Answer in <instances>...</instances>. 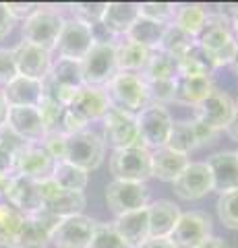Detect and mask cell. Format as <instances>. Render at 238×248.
I'll return each instance as SVG.
<instances>
[{"label":"cell","instance_id":"obj_1","mask_svg":"<svg viewBox=\"0 0 238 248\" xmlns=\"http://www.w3.org/2000/svg\"><path fill=\"white\" fill-rule=\"evenodd\" d=\"M197 44L213 58L218 68L232 64V58L238 48V40L232 33V27H230L224 13H209L203 31L197 37Z\"/></svg>","mask_w":238,"mask_h":248},{"label":"cell","instance_id":"obj_2","mask_svg":"<svg viewBox=\"0 0 238 248\" xmlns=\"http://www.w3.org/2000/svg\"><path fill=\"white\" fill-rule=\"evenodd\" d=\"M104 89L108 93L110 106L125 110L128 114H139L143 108H147L151 104L147 83H145L143 75H137V73L118 71Z\"/></svg>","mask_w":238,"mask_h":248},{"label":"cell","instance_id":"obj_3","mask_svg":"<svg viewBox=\"0 0 238 248\" xmlns=\"http://www.w3.org/2000/svg\"><path fill=\"white\" fill-rule=\"evenodd\" d=\"M106 159V143L99 133L94 128H85L81 133L66 135V155L64 161L73 164L77 168L94 172Z\"/></svg>","mask_w":238,"mask_h":248},{"label":"cell","instance_id":"obj_4","mask_svg":"<svg viewBox=\"0 0 238 248\" xmlns=\"http://www.w3.org/2000/svg\"><path fill=\"white\" fill-rule=\"evenodd\" d=\"M64 25V17L54 9L48 6H37V9L23 21V42L40 46L54 54V46L60 35V29Z\"/></svg>","mask_w":238,"mask_h":248},{"label":"cell","instance_id":"obj_5","mask_svg":"<svg viewBox=\"0 0 238 248\" xmlns=\"http://www.w3.org/2000/svg\"><path fill=\"white\" fill-rule=\"evenodd\" d=\"M99 135H102L106 147L110 145L114 151L130 149V147H143L135 114L118 110L114 106H110V110L102 118V133Z\"/></svg>","mask_w":238,"mask_h":248},{"label":"cell","instance_id":"obj_6","mask_svg":"<svg viewBox=\"0 0 238 248\" xmlns=\"http://www.w3.org/2000/svg\"><path fill=\"white\" fill-rule=\"evenodd\" d=\"M137 118V128H139L141 145L147 151L162 149L168 143L172 130V114L168 112L166 106L149 104L147 108H143L139 114H135Z\"/></svg>","mask_w":238,"mask_h":248},{"label":"cell","instance_id":"obj_7","mask_svg":"<svg viewBox=\"0 0 238 248\" xmlns=\"http://www.w3.org/2000/svg\"><path fill=\"white\" fill-rule=\"evenodd\" d=\"M79 64H81L83 85L106 87L112 77L118 73L116 44H94Z\"/></svg>","mask_w":238,"mask_h":248},{"label":"cell","instance_id":"obj_8","mask_svg":"<svg viewBox=\"0 0 238 248\" xmlns=\"http://www.w3.org/2000/svg\"><path fill=\"white\" fill-rule=\"evenodd\" d=\"M110 174L114 176V180L145 184L151 178V151H147L145 147L112 151Z\"/></svg>","mask_w":238,"mask_h":248},{"label":"cell","instance_id":"obj_9","mask_svg":"<svg viewBox=\"0 0 238 248\" xmlns=\"http://www.w3.org/2000/svg\"><path fill=\"white\" fill-rule=\"evenodd\" d=\"M149 203H151V199H149L147 184L112 180L106 186V205H108V209L116 217L145 209Z\"/></svg>","mask_w":238,"mask_h":248},{"label":"cell","instance_id":"obj_10","mask_svg":"<svg viewBox=\"0 0 238 248\" xmlns=\"http://www.w3.org/2000/svg\"><path fill=\"white\" fill-rule=\"evenodd\" d=\"M54 166H56V161L50 157L48 151H46L40 143H27L13 157L11 174L29 178V180H35V182H42V180L52 178Z\"/></svg>","mask_w":238,"mask_h":248},{"label":"cell","instance_id":"obj_11","mask_svg":"<svg viewBox=\"0 0 238 248\" xmlns=\"http://www.w3.org/2000/svg\"><path fill=\"white\" fill-rule=\"evenodd\" d=\"M94 44L95 42H94V35H91V27L87 23L73 17V19H64V25L60 29L54 52L58 54V58L81 62Z\"/></svg>","mask_w":238,"mask_h":248},{"label":"cell","instance_id":"obj_12","mask_svg":"<svg viewBox=\"0 0 238 248\" xmlns=\"http://www.w3.org/2000/svg\"><path fill=\"white\" fill-rule=\"evenodd\" d=\"M213 232L211 217L205 211H182L180 219L172 230L168 240L174 248H197L199 244L207 240Z\"/></svg>","mask_w":238,"mask_h":248},{"label":"cell","instance_id":"obj_13","mask_svg":"<svg viewBox=\"0 0 238 248\" xmlns=\"http://www.w3.org/2000/svg\"><path fill=\"white\" fill-rule=\"evenodd\" d=\"M174 195L180 201H201L213 192V178L205 161H189L180 176L172 182Z\"/></svg>","mask_w":238,"mask_h":248},{"label":"cell","instance_id":"obj_14","mask_svg":"<svg viewBox=\"0 0 238 248\" xmlns=\"http://www.w3.org/2000/svg\"><path fill=\"white\" fill-rule=\"evenodd\" d=\"M95 221L87 215H73L58 221L50 234V242L56 248H87Z\"/></svg>","mask_w":238,"mask_h":248},{"label":"cell","instance_id":"obj_15","mask_svg":"<svg viewBox=\"0 0 238 248\" xmlns=\"http://www.w3.org/2000/svg\"><path fill=\"white\" fill-rule=\"evenodd\" d=\"M234 114H236L234 99L226 91H222L218 87H213L209 95L195 108V118L205 122L207 126L216 128L218 133H222L228 126V122L232 120Z\"/></svg>","mask_w":238,"mask_h":248},{"label":"cell","instance_id":"obj_16","mask_svg":"<svg viewBox=\"0 0 238 248\" xmlns=\"http://www.w3.org/2000/svg\"><path fill=\"white\" fill-rule=\"evenodd\" d=\"M13 54H15V62H17V73L21 77L44 81L50 75L52 62H54L50 50L33 46L29 42H19L13 48Z\"/></svg>","mask_w":238,"mask_h":248},{"label":"cell","instance_id":"obj_17","mask_svg":"<svg viewBox=\"0 0 238 248\" xmlns=\"http://www.w3.org/2000/svg\"><path fill=\"white\" fill-rule=\"evenodd\" d=\"M73 110L79 118H83L87 124L91 122H102L106 112L110 110V99L104 87H91V85H83L75 91L71 104L66 106Z\"/></svg>","mask_w":238,"mask_h":248},{"label":"cell","instance_id":"obj_18","mask_svg":"<svg viewBox=\"0 0 238 248\" xmlns=\"http://www.w3.org/2000/svg\"><path fill=\"white\" fill-rule=\"evenodd\" d=\"M2 201L9 203L11 207H15L17 211H21L25 217L37 213L44 207L37 182L29 180V178H23V176H15V174L11 176V182L6 186Z\"/></svg>","mask_w":238,"mask_h":248},{"label":"cell","instance_id":"obj_19","mask_svg":"<svg viewBox=\"0 0 238 248\" xmlns=\"http://www.w3.org/2000/svg\"><path fill=\"white\" fill-rule=\"evenodd\" d=\"M4 122L27 143H42L48 135L37 108H6Z\"/></svg>","mask_w":238,"mask_h":248},{"label":"cell","instance_id":"obj_20","mask_svg":"<svg viewBox=\"0 0 238 248\" xmlns=\"http://www.w3.org/2000/svg\"><path fill=\"white\" fill-rule=\"evenodd\" d=\"M6 108H40L44 99V85L37 79L17 75L0 89Z\"/></svg>","mask_w":238,"mask_h":248},{"label":"cell","instance_id":"obj_21","mask_svg":"<svg viewBox=\"0 0 238 248\" xmlns=\"http://www.w3.org/2000/svg\"><path fill=\"white\" fill-rule=\"evenodd\" d=\"M207 168L213 178V190L226 192L238 188V153L218 151L207 157Z\"/></svg>","mask_w":238,"mask_h":248},{"label":"cell","instance_id":"obj_22","mask_svg":"<svg viewBox=\"0 0 238 248\" xmlns=\"http://www.w3.org/2000/svg\"><path fill=\"white\" fill-rule=\"evenodd\" d=\"M180 207L170 199H156L147 205L149 238H168L180 219Z\"/></svg>","mask_w":238,"mask_h":248},{"label":"cell","instance_id":"obj_23","mask_svg":"<svg viewBox=\"0 0 238 248\" xmlns=\"http://www.w3.org/2000/svg\"><path fill=\"white\" fill-rule=\"evenodd\" d=\"M114 230L125 240L128 248H141L149 240V219H147V207L139 211H130L125 215H118L112 221Z\"/></svg>","mask_w":238,"mask_h":248},{"label":"cell","instance_id":"obj_24","mask_svg":"<svg viewBox=\"0 0 238 248\" xmlns=\"http://www.w3.org/2000/svg\"><path fill=\"white\" fill-rule=\"evenodd\" d=\"M211 77H189L178 75L174 79V104L197 108L213 91Z\"/></svg>","mask_w":238,"mask_h":248},{"label":"cell","instance_id":"obj_25","mask_svg":"<svg viewBox=\"0 0 238 248\" xmlns=\"http://www.w3.org/2000/svg\"><path fill=\"white\" fill-rule=\"evenodd\" d=\"M139 19V4L137 2H106L102 13V25L114 37H125L133 23Z\"/></svg>","mask_w":238,"mask_h":248},{"label":"cell","instance_id":"obj_26","mask_svg":"<svg viewBox=\"0 0 238 248\" xmlns=\"http://www.w3.org/2000/svg\"><path fill=\"white\" fill-rule=\"evenodd\" d=\"M190 157L182 153H176L168 147L151 151V178H158L159 182H174L180 172L189 166Z\"/></svg>","mask_w":238,"mask_h":248},{"label":"cell","instance_id":"obj_27","mask_svg":"<svg viewBox=\"0 0 238 248\" xmlns=\"http://www.w3.org/2000/svg\"><path fill=\"white\" fill-rule=\"evenodd\" d=\"M151 52L149 48L137 44V42H130L128 37H120L116 42V64H118V71L122 73H137L141 75L147 66V62L151 58Z\"/></svg>","mask_w":238,"mask_h":248},{"label":"cell","instance_id":"obj_28","mask_svg":"<svg viewBox=\"0 0 238 248\" xmlns=\"http://www.w3.org/2000/svg\"><path fill=\"white\" fill-rule=\"evenodd\" d=\"M48 79L54 83L60 91H77L79 87H83L81 64L77 60L54 58Z\"/></svg>","mask_w":238,"mask_h":248},{"label":"cell","instance_id":"obj_29","mask_svg":"<svg viewBox=\"0 0 238 248\" xmlns=\"http://www.w3.org/2000/svg\"><path fill=\"white\" fill-rule=\"evenodd\" d=\"M218 71L213 58L207 54L201 46L195 42L184 56L178 58V75H189V77H211Z\"/></svg>","mask_w":238,"mask_h":248},{"label":"cell","instance_id":"obj_30","mask_svg":"<svg viewBox=\"0 0 238 248\" xmlns=\"http://www.w3.org/2000/svg\"><path fill=\"white\" fill-rule=\"evenodd\" d=\"M207 17H209V11H207L203 4H195V2L193 4H178L176 6V17H174L172 25L187 31L189 35H193L197 40L199 33H201L205 27Z\"/></svg>","mask_w":238,"mask_h":248},{"label":"cell","instance_id":"obj_31","mask_svg":"<svg viewBox=\"0 0 238 248\" xmlns=\"http://www.w3.org/2000/svg\"><path fill=\"white\" fill-rule=\"evenodd\" d=\"M141 75L145 81H174L178 77V60L164 50H153Z\"/></svg>","mask_w":238,"mask_h":248},{"label":"cell","instance_id":"obj_32","mask_svg":"<svg viewBox=\"0 0 238 248\" xmlns=\"http://www.w3.org/2000/svg\"><path fill=\"white\" fill-rule=\"evenodd\" d=\"M52 180L66 192H85L89 184V174L85 170L68 164V161H56L54 172H52Z\"/></svg>","mask_w":238,"mask_h":248},{"label":"cell","instance_id":"obj_33","mask_svg":"<svg viewBox=\"0 0 238 248\" xmlns=\"http://www.w3.org/2000/svg\"><path fill=\"white\" fill-rule=\"evenodd\" d=\"M168 25H159V23H153L147 19H137L133 23V27L128 29V33L125 37H128L130 42H137L145 46L149 50H158L159 44H162V37H164V31Z\"/></svg>","mask_w":238,"mask_h":248},{"label":"cell","instance_id":"obj_34","mask_svg":"<svg viewBox=\"0 0 238 248\" xmlns=\"http://www.w3.org/2000/svg\"><path fill=\"white\" fill-rule=\"evenodd\" d=\"M168 149H172L176 153L182 155H190L197 149V139H195V128L190 120H174L172 122V130L166 143Z\"/></svg>","mask_w":238,"mask_h":248},{"label":"cell","instance_id":"obj_35","mask_svg":"<svg viewBox=\"0 0 238 248\" xmlns=\"http://www.w3.org/2000/svg\"><path fill=\"white\" fill-rule=\"evenodd\" d=\"M87 205L85 192H63L58 199H54L52 203L44 205L50 213H54L58 219H64V217H73V215H83Z\"/></svg>","mask_w":238,"mask_h":248},{"label":"cell","instance_id":"obj_36","mask_svg":"<svg viewBox=\"0 0 238 248\" xmlns=\"http://www.w3.org/2000/svg\"><path fill=\"white\" fill-rule=\"evenodd\" d=\"M195 37L189 35L187 31L178 29L176 25H168L166 31H164V37H162V44H159L158 50H164L166 54H170V56H174L176 60H178L180 56H184L190 48L195 46Z\"/></svg>","mask_w":238,"mask_h":248},{"label":"cell","instance_id":"obj_37","mask_svg":"<svg viewBox=\"0 0 238 248\" xmlns=\"http://www.w3.org/2000/svg\"><path fill=\"white\" fill-rule=\"evenodd\" d=\"M23 221H25V215L9 203L0 201V242H17Z\"/></svg>","mask_w":238,"mask_h":248},{"label":"cell","instance_id":"obj_38","mask_svg":"<svg viewBox=\"0 0 238 248\" xmlns=\"http://www.w3.org/2000/svg\"><path fill=\"white\" fill-rule=\"evenodd\" d=\"M15 244L19 248H46L50 244V232L42 228L33 217H25L23 228L19 232V238Z\"/></svg>","mask_w":238,"mask_h":248},{"label":"cell","instance_id":"obj_39","mask_svg":"<svg viewBox=\"0 0 238 248\" xmlns=\"http://www.w3.org/2000/svg\"><path fill=\"white\" fill-rule=\"evenodd\" d=\"M216 209H218V217L222 226L236 232L238 230V188L220 192Z\"/></svg>","mask_w":238,"mask_h":248},{"label":"cell","instance_id":"obj_40","mask_svg":"<svg viewBox=\"0 0 238 248\" xmlns=\"http://www.w3.org/2000/svg\"><path fill=\"white\" fill-rule=\"evenodd\" d=\"M139 4V17L147 19L159 25H172L176 17V6L174 2H137Z\"/></svg>","mask_w":238,"mask_h":248},{"label":"cell","instance_id":"obj_41","mask_svg":"<svg viewBox=\"0 0 238 248\" xmlns=\"http://www.w3.org/2000/svg\"><path fill=\"white\" fill-rule=\"evenodd\" d=\"M87 248H128V246L125 244V240L118 236V232L114 230L112 223L95 221L94 234H91Z\"/></svg>","mask_w":238,"mask_h":248},{"label":"cell","instance_id":"obj_42","mask_svg":"<svg viewBox=\"0 0 238 248\" xmlns=\"http://www.w3.org/2000/svg\"><path fill=\"white\" fill-rule=\"evenodd\" d=\"M149 91V102L168 106L174 102V81H145Z\"/></svg>","mask_w":238,"mask_h":248},{"label":"cell","instance_id":"obj_43","mask_svg":"<svg viewBox=\"0 0 238 248\" xmlns=\"http://www.w3.org/2000/svg\"><path fill=\"white\" fill-rule=\"evenodd\" d=\"M25 145H27V141H23V139L15 133L9 124L6 122L0 124V151H4L6 155L15 157V155H17Z\"/></svg>","mask_w":238,"mask_h":248},{"label":"cell","instance_id":"obj_44","mask_svg":"<svg viewBox=\"0 0 238 248\" xmlns=\"http://www.w3.org/2000/svg\"><path fill=\"white\" fill-rule=\"evenodd\" d=\"M104 4H106V2H79V4H73L75 19L87 23V25L99 23V21H102Z\"/></svg>","mask_w":238,"mask_h":248},{"label":"cell","instance_id":"obj_45","mask_svg":"<svg viewBox=\"0 0 238 248\" xmlns=\"http://www.w3.org/2000/svg\"><path fill=\"white\" fill-rule=\"evenodd\" d=\"M40 145L48 151V155L54 161H64V155H66V135L64 133H48Z\"/></svg>","mask_w":238,"mask_h":248},{"label":"cell","instance_id":"obj_46","mask_svg":"<svg viewBox=\"0 0 238 248\" xmlns=\"http://www.w3.org/2000/svg\"><path fill=\"white\" fill-rule=\"evenodd\" d=\"M17 75L19 73H17V62H15L13 50L0 48V89H2L6 83H11Z\"/></svg>","mask_w":238,"mask_h":248},{"label":"cell","instance_id":"obj_47","mask_svg":"<svg viewBox=\"0 0 238 248\" xmlns=\"http://www.w3.org/2000/svg\"><path fill=\"white\" fill-rule=\"evenodd\" d=\"M190 122H193V128H195V139H197V147H205V145H213V143H216V139H218V135H220L216 128L207 126L205 122L197 120V118H193Z\"/></svg>","mask_w":238,"mask_h":248},{"label":"cell","instance_id":"obj_48","mask_svg":"<svg viewBox=\"0 0 238 248\" xmlns=\"http://www.w3.org/2000/svg\"><path fill=\"white\" fill-rule=\"evenodd\" d=\"M37 6L40 4H33V2H6V9H9L11 17L15 21H25Z\"/></svg>","mask_w":238,"mask_h":248},{"label":"cell","instance_id":"obj_49","mask_svg":"<svg viewBox=\"0 0 238 248\" xmlns=\"http://www.w3.org/2000/svg\"><path fill=\"white\" fill-rule=\"evenodd\" d=\"M15 23H17V21L11 17L9 9H6V2H0V40H4V37L11 33L13 27H15Z\"/></svg>","mask_w":238,"mask_h":248},{"label":"cell","instance_id":"obj_50","mask_svg":"<svg viewBox=\"0 0 238 248\" xmlns=\"http://www.w3.org/2000/svg\"><path fill=\"white\" fill-rule=\"evenodd\" d=\"M222 133H226V137L230 139V141H234V143H238V112L232 116V120L228 122V126L222 130Z\"/></svg>","mask_w":238,"mask_h":248},{"label":"cell","instance_id":"obj_51","mask_svg":"<svg viewBox=\"0 0 238 248\" xmlns=\"http://www.w3.org/2000/svg\"><path fill=\"white\" fill-rule=\"evenodd\" d=\"M197 248H228V244H226L224 238H220V236H209L207 240H203V242L199 244Z\"/></svg>","mask_w":238,"mask_h":248},{"label":"cell","instance_id":"obj_52","mask_svg":"<svg viewBox=\"0 0 238 248\" xmlns=\"http://www.w3.org/2000/svg\"><path fill=\"white\" fill-rule=\"evenodd\" d=\"M141 248H174L168 238H149Z\"/></svg>","mask_w":238,"mask_h":248},{"label":"cell","instance_id":"obj_53","mask_svg":"<svg viewBox=\"0 0 238 248\" xmlns=\"http://www.w3.org/2000/svg\"><path fill=\"white\" fill-rule=\"evenodd\" d=\"M228 23H230V27H232V33L236 35V40H238V4L232 9V13L228 15Z\"/></svg>","mask_w":238,"mask_h":248},{"label":"cell","instance_id":"obj_54","mask_svg":"<svg viewBox=\"0 0 238 248\" xmlns=\"http://www.w3.org/2000/svg\"><path fill=\"white\" fill-rule=\"evenodd\" d=\"M4 116H6V104H4V97L0 93V124L4 122Z\"/></svg>","mask_w":238,"mask_h":248},{"label":"cell","instance_id":"obj_55","mask_svg":"<svg viewBox=\"0 0 238 248\" xmlns=\"http://www.w3.org/2000/svg\"><path fill=\"white\" fill-rule=\"evenodd\" d=\"M234 68V73L238 75V48H236V54H234V58H232V64H230Z\"/></svg>","mask_w":238,"mask_h":248},{"label":"cell","instance_id":"obj_56","mask_svg":"<svg viewBox=\"0 0 238 248\" xmlns=\"http://www.w3.org/2000/svg\"><path fill=\"white\" fill-rule=\"evenodd\" d=\"M0 248H19L17 244H11V242H0Z\"/></svg>","mask_w":238,"mask_h":248},{"label":"cell","instance_id":"obj_57","mask_svg":"<svg viewBox=\"0 0 238 248\" xmlns=\"http://www.w3.org/2000/svg\"><path fill=\"white\" fill-rule=\"evenodd\" d=\"M234 104H236V112H238V99H236V102H234Z\"/></svg>","mask_w":238,"mask_h":248},{"label":"cell","instance_id":"obj_58","mask_svg":"<svg viewBox=\"0 0 238 248\" xmlns=\"http://www.w3.org/2000/svg\"><path fill=\"white\" fill-rule=\"evenodd\" d=\"M236 153H238V151H236Z\"/></svg>","mask_w":238,"mask_h":248}]
</instances>
